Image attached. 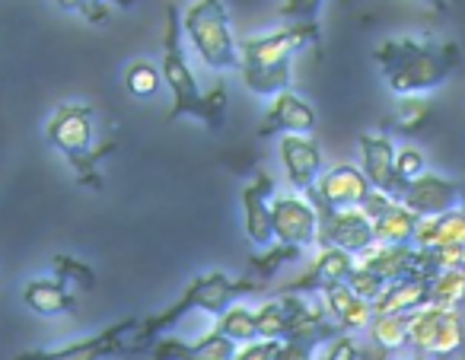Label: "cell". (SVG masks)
Returning <instances> with one entry per match:
<instances>
[{
    "label": "cell",
    "instance_id": "cb8c5ba5",
    "mask_svg": "<svg viewBox=\"0 0 465 360\" xmlns=\"http://www.w3.org/2000/svg\"><path fill=\"white\" fill-rule=\"evenodd\" d=\"M443 313H446L443 306H424L418 313H411V338H408V347L418 357H430L433 354V341H437Z\"/></svg>",
    "mask_w": 465,
    "mask_h": 360
},
{
    "label": "cell",
    "instance_id": "3957f363",
    "mask_svg": "<svg viewBox=\"0 0 465 360\" xmlns=\"http://www.w3.org/2000/svg\"><path fill=\"white\" fill-rule=\"evenodd\" d=\"M160 74L163 84L173 93V112L169 122L175 118H198L201 125H207V131H220L226 122V103L230 93L226 86H213L211 93L198 90V80L188 65L185 52H182V20L175 14V7H166V33H163V58H160Z\"/></svg>",
    "mask_w": 465,
    "mask_h": 360
},
{
    "label": "cell",
    "instance_id": "d6986e66",
    "mask_svg": "<svg viewBox=\"0 0 465 360\" xmlns=\"http://www.w3.org/2000/svg\"><path fill=\"white\" fill-rule=\"evenodd\" d=\"M325 300V313L335 322L341 332L354 335V332H367L370 322H373V303H367L363 296H357L348 284H335V287L322 290Z\"/></svg>",
    "mask_w": 465,
    "mask_h": 360
},
{
    "label": "cell",
    "instance_id": "ab89813d",
    "mask_svg": "<svg viewBox=\"0 0 465 360\" xmlns=\"http://www.w3.org/2000/svg\"><path fill=\"white\" fill-rule=\"evenodd\" d=\"M414 360H427V357H414Z\"/></svg>",
    "mask_w": 465,
    "mask_h": 360
},
{
    "label": "cell",
    "instance_id": "ac0fdd59",
    "mask_svg": "<svg viewBox=\"0 0 465 360\" xmlns=\"http://www.w3.org/2000/svg\"><path fill=\"white\" fill-rule=\"evenodd\" d=\"M316 131V109L297 93H281L272 99L265 118L259 125V137L272 135H312Z\"/></svg>",
    "mask_w": 465,
    "mask_h": 360
},
{
    "label": "cell",
    "instance_id": "7402d4cb",
    "mask_svg": "<svg viewBox=\"0 0 465 360\" xmlns=\"http://www.w3.org/2000/svg\"><path fill=\"white\" fill-rule=\"evenodd\" d=\"M418 226H420V217L414 211H408L401 201H395L389 211H382L380 217L373 220L376 243H386V245H414Z\"/></svg>",
    "mask_w": 465,
    "mask_h": 360
},
{
    "label": "cell",
    "instance_id": "d4e9b609",
    "mask_svg": "<svg viewBox=\"0 0 465 360\" xmlns=\"http://www.w3.org/2000/svg\"><path fill=\"white\" fill-rule=\"evenodd\" d=\"M465 303V268H446L430 277V306L459 309Z\"/></svg>",
    "mask_w": 465,
    "mask_h": 360
},
{
    "label": "cell",
    "instance_id": "484cf974",
    "mask_svg": "<svg viewBox=\"0 0 465 360\" xmlns=\"http://www.w3.org/2000/svg\"><path fill=\"white\" fill-rule=\"evenodd\" d=\"M217 332H223L236 345H252L259 341V328H255V309L232 303L223 315H217Z\"/></svg>",
    "mask_w": 465,
    "mask_h": 360
},
{
    "label": "cell",
    "instance_id": "f35d334b",
    "mask_svg": "<svg viewBox=\"0 0 465 360\" xmlns=\"http://www.w3.org/2000/svg\"><path fill=\"white\" fill-rule=\"evenodd\" d=\"M459 357H462V360H465V351H462V354H459Z\"/></svg>",
    "mask_w": 465,
    "mask_h": 360
},
{
    "label": "cell",
    "instance_id": "2e32d148",
    "mask_svg": "<svg viewBox=\"0 0 465 360\" xmlns=\"http://www.w3.org/2000/svg\"><path fill=\"white\" fill-rule=\"evenodd\" d=\"M278 195V185L268 173H259L242 188V217H246V236L255 249H268L274 243L272 230V201Z\"/></svg>",
    "mask_w": 465,
    "mask_h": 360
},
{
    "label": "cell",
    "instance_id": "30bf717a",
    "mask_svg": "<svg viewBox=\"0 0 465 360\" xmlns=\"http://www.w3.org/2000/svg\"><path fill=\"white\" fill-rule=\"evenodd\" d=\"M319 245H335L354 258L363 255L370 245H376L373 220L361 207H348V211L319 207Z\"/></svg>",
    "mask_w": 465,
    "mask_h": 360
},
{
    "label": "cell",
    "instance_id": "d590c367",
    "mask_svg": "<svg viewBox=\"0 0 465 360\" xmlns=\"http://www.w3.org/2000/svg\"><path fill=\"white\" fill-rule=\"evenodd\" d=\"M61 7H74V10H84V14H90L93 20H103L105 16V10L99 7L103 0H58Z\"/></svg>",
    "mask_w": 465,
    "mask_h": 360
},
{
    "label": "cell",
    "instance_id": "603a6c76",
    "mask_svg": "<svg viewBox=\"0 0 465 360\" xmlns=\"http://www.w3.org/2000/svg\"><path fill=\"white\" fill-rule=\"evenodd\" d=\"M367 332L380 351L395 354L401 347H408V338H411V313H376Z\"/></svg>",
    "mask_w": 465,
    "mask_h": 360
},
{
    "label": "cell",
    "instance_id": "7a4b0ae2",
    "mask_svg": "<svg viewBox=\"0 0 465 360\" xmlns=\"http://www.w3.org/2000/svg\"><path fill=\"white\" fill-rule=\"evenodd\" d=\"M376 65L386 86L395 96H424L443 86L459 67L456 42H418V39H389L376 48Z\"/></svg>",
    "mask_w": 465,
    "mask_h": 360
},
{
    "label": "cell",
    "instance_id": "e0dca14e",
    "mask_svg": "<svg viewBox=\"0 0 465 360\" xmlns=\"http://www.w3.org/2000/svg\"><path fill=\"white\" fill-rule=\"evenodd\" d=\"M240 351L236 341H230L223 332H207L198 341H179V338H156L150 345V360H232Z\"/></svg>",
    "mask_w": 465,
    "mask_h": 360
},
{
    "label": "cell",
    "instance_id": "f1b7e54d",
    "mask_svg": "<svg viewBox=\"0 0 465 360\" xmlns=\"http://www.w3.org/2000/svg\"><path fill=\"white\" fill-rule=\"evenodd\" d=\"M325 0H284L281 4V20L297 23V26H319V10Z\"/></svg>",
    "mask_w": 465,
    "mask_h": 360
},
{
    "label": "cell",
    "instance_id": "9a60e30c",
    "mask_svg": "<svg viewBox=\"0 0 465 360\" xmlns=\"http://www.w3.org/2000/svg\"><path fill=\"white\" fill-rule=\"evenodd\" d=\"M281 163H284L287 182H291L297 192L310 195L316 188L322 169V147L312 141L310 135H284L281 137Z\"/></svg>",
    "mask_w": 465,
    "mask_h": 360
},
{
    "label": "cell",
    "instance_id": "d6a6232c",
    "mask_svg": "<svg viewBox=\"0 0 465 360\" xmlns=\"http://www.w3.org/2000/svg\"><path fill=\"white\" fill-rule=\"evenodd\" d=\"M54 271H58V277L61 281H67V284H80L84 290H93L96 287V277H93V271L86 268V265H80L77 258H67V255H54Z\"/></svg>",
    "mask_w": 465,
    "mask_h": 360
},
{
    "label": "cell",
    "instance_id": "6da1fadb",
    "mask_svg": "<svg viewBox=\"0 0 465 360\" xmlns=\"http://www.w3.org/2000/svg\"><path fill=\"white\" fill-rule=\"evenodd\" d=\"M265 290V284L255 277H230L223 271H207L185 284L182 296L169 303L163 313L150 315L137 325L134 338H131V354H147L156 338L169 332L175 322H182L188 313H207V315H223L232 303H240L242 296H255Z\"/></svg>",
    "mask_w": 465,
    "mask_h": 360
},
{
    "label": "cell",
    "instance_id": "44dd1931",
    "mask_svg": "<svg viewBox=\"0 0 465 360\" xmlns=\"http://www.w3.org/2000/svg\"><path fill=\"white\" fill-rule=\"evenodd\" d=\"M424 306H430V277H401L386 284L373 313H418Z\"/></svg>",
    "mask_w": 465,
    "mask_h": 360
},
{
    "label": "cell",
    "instance_id": "7c38bea8",
    "mask_svg": "<svg viewBox=\"0 0 465 360\" xmlns=\"http://www.w3.org/2000/svg\"><path fill=\"white\" fill-rule=\"evenodd\" d=\"M399 201L408 211L418 214L420 220L440 217V214H450L465 205V185H459V182H452V179H443V175H437V173H424L414 182H408Z\"/></svg>",
    "mask_w": 465,
    "mask_h": 360
},
{
    "label": "cell",
    "instance_id": "277c9868",
    "mask_svg": "<svg viewBox=\"0 0 465 360\" xmlns=\"http://www.w3.org/2000/svg\"><path fill=\"white\" fill-rule=\"evenodd\" d=\"M182 33L188 35L201 65L211 71H232L240 67V48L232 39L230 10L223 0H192L182 14Z\"/></svg>",
    "mask_w": 465,
    "mask_h": 360
},
{
    "label": "cell",
    "instance_id": "4dcf8cb0",
    "mask_svg": "<svg viewBox=\"0 0 465 360\" xmlns=\"http://www.w3.org/2000/svg\"><path fill=\"white\" fill-rule=\"evenodd\" d=\"M424 122H427V105L420 103L418 96H405V99H401L399 115H395V128H399L401 135H414V131H418Z\"/></svg>",
    "mask_w": 465,
    "mask_h": 360
},
{
    "label": "cell",
    "instance_id": "83f0119b",
    "mask_svg": "<svg viewBox=\"0 0 465 360\" xmlns=\"http://www.w3.org/2000/svg\"><path fill=\"white\" fill-rule=\"evenodd\" d=\"M163 86V74L153 61H134V65L124 71V90L137 99H150L156 96Z\"/></svg>",
    "mask_w": 465,
    "mask_h": 360
},
{
    "label": "cell",
    "instance_id": "ffe728a7",
    "mask_svg": "<svg viewBox=\"0 0 465 360\" xmlns=\"http://www.w3.org/2000/svg\"><path fill=\"white\" fill-rule=\"evenodd\" d=\"M23 303L33 309L42 319H58V315H67L74 306H77V296L67 287V281L54 277H33V281L23 287Z\"/></svg>",
    "mask_w": 465,
    "mask_h": 360
},
{
    "label": "cell",
    "instance_id": "8fae6325",
    "mask_svg": "<svg viewBox=\"0 0 465 360\" xmlns=\"http://www.w3.org/2000/svg\"><path fill=\"white\" fill-rule=\"evenodd\" d=\"M373 185L363 175V169L341 163V166H331L319 175L316 188L310 192L312 205L316 207H329V211H348V207H361L370 198Z\"/></svg>",
    "mask_w": 465,
    "mask_h": 360
},
{
    "label": "cell",
    "instance_id": "4316f807",
    "mask_svg": "<svg viewBox=\"0 0 465 360\" xmlns=\"http://www.w3.org/2000/svg\"><path fill=\"white\" fill-rule=\"evenodd\" d=\"M465 351V325L459 309H446L443 322H440L437 341H433V354L430 357H456Z\"/></svg>",
    "mask_w": 465,
    "mask_h": 360
},
{
    "label": "cell",
    "instance_id": "ba28073f",
    "mask_svg": "<svg viewBox=\"0 0 465 360\" xmlns=\"http://www.w3.org/2000/svg\"><path fill=\"white\" fill-rule=\"evenodd\" d=\"M325 315L329 313L310 306L303 294H278L274 300L255 306V328H259V341H284L287 335L300 332Z\"/></svg>",
    "mask_w": 465,
    "mask_h": 360
},
{
    "label": "cell",
    "instance_id": "9c48e42d",
    "mask_svg": "<svg viewBox=\"0 0 465 360\" xmlns=\"http://www.w3.org/2000/svg\"><path fill=\"white\" fill-rule=\"evenodd\" d=\"M272 230L281 245L310 249L319 243V207L310 195H274Z\"/></svg>",
    "mask_w": 465,
    "mask_h": 360
},
{
    "label": "cell",
    "instance_id": "f546056e",
    "mask_svg": "<svg viewBox=\"0 0 465 360\" xmlns=\"http://www.w3.org/2000/svg\"><path fill=\"white\" fill-rule=\"evenodd\" d=\"M348 287L354 290L357 296H363L367 303H376L382 290H386V281H382V277H376L373 271H367L363 265H357V268L351 271V277H348Z\"/></svg>",
    "mask_w": 465,
    "mask_h": 360
},
{
    "label": "cell",
    "instance_id": "8992f818",
    "mask_svg": "<svg viewBox=\"0 0 465 360\" xmlns=\"http://www.w3.org/2000/svg\"><path fill=\"white\" fill-rule=\"evenodd\" d=\"M137 319H122L103 332L90 335L84 341H74L64 347H42V351H23L14 360H109L118 354H131V338H134Z\"/></svg>",
    "mask_w": 465,
    "mask_h": 360
},
{
    "label": "cell",
    "instance_id": "4fadbf2b",
    "mask_svg": "<svg viewBox=\"0 0 465 360\" xmlns=\"http://www.w3.org/2000/svg\"><path fill=\"white\" fill-rule=\"evenodd\" d=\"M357 268V258L335 245H322L312 265L300 277L281 287V294H322V290L335 287V284H348L351 271Z\"/></svg>",
    "mask_w": 465,
    "mask_h": 360
},
{
    "label": "cell",
    "instance_id": "52a82bcc",
    "mask_svg": "<svg viewBox=\"0 0 465 360\" xmlns=\"http://www.w3.org/2000/svg\"><path fill=\"white\" fill-rule=\"evenodd\" d=\"M306 45H319V26H281L268 35H255L240 45V71L242 67H281L293 65V55Z\"/></svg>",
    "mask_w": 465,
    "mask_h": 360
},
{
    "label": "cell",
    "instance_id": "5bb4252c",
    "mask_svg": "<svg viewBox=\"0 0 465 360\" xmlns=\"http://www.w3.org/2000/svg\"><path fill=\"white\" fill-rule=\"evenodd\" d=\"M357 144H361V163H363L361 169L370 179V185H373L376 192L399 201L401 192H405V182L395 173V154H399L395 144L389 141L386 135H361Z\"/></svg>",
    "mask_w": 465,
    "mask_h": 360
},
{
    "label": "cell",
    "instance_id": "e575fe53",
    "mask_svg": "<svg viewBox=\"0 0 465 360\" xmlns=\"http://www.w3.org/2000/svg\"><path fill=\"white\" fill-rule=\"evenodd\" d=\"M278 354V341H252V345H242L232 360H274Z\"/></svg>",
    "mask_w": 465,
    "mask_h": 360
},
{
    "label": "cell",
    "instance_id": "5b68a950",
    "mask_svg": "<svg viewBox=\"0 0 465 360\" xmlns=\"http://www.w3.org/2000/svg\"><path fill=\"white\" fill-rule=\"evenodd\" d=\"M93 122L96 112L84 103H64L52 112L45 122V137L54 150L67 156L74 169L84 175L86 182H96L93 169H96V156H93Z\"/></svg>",
    "mask_w": 465,
    "mask_h": 360
},
{
    "label": "cell",
    "instance_id": "74e56055",
    "mask_svg": "<svg viewBox=\"0 0 465 360\" xmlns=\"http://www.w3.org/2000/svg\"><path fill=\"white\" fill-rule=\"evenodd\" d=\"M118 4H122V7H134L137 0H118Z\"/></svg>",
    "mask_w": 465,
    "mask_h": 360
},
{
    "label": "cell",
    "instance_id": "1f68e13d",
    "mask_svg": "<svg viewBox=\"0 0 465 360\" xmlns=\"http://www.w3.org/2000/svg\"><path fill=\"white\" fill-rule=\"evenodd\" d=\"M395 173H399V179L405 182H414L418 175L427 173V160L424 154H420L418 147H401L399 154H395Z\"/></svg>",
    "mask_w": 465,
    "mask_h": 360
},
{
    "label": "cell",
    "instance_id": "8d00e7d4",
    "mask_svg": "<svg viewBox=\"0 0 465 360\" xmlns=\"http://www.w3.org/2000/svg\"><path fill=\"white\" fill-rule=\"evenodd\" d=\"M424 4H430L437 14H446V10H450V0H424Z\"/></svg>",
    "mask_w": 465,
    "mask_h": 360
},
{
    "label": "cell",
    "instance_id": "836d02e7",
    "mask_svg": "<svg viewBox=\"0 0 465 360\" xmlns=\"http://www.w3.org/2000/svg\"><path fill=\"white\" fill-rule=\"evenodd\" d=\"M361 357H363V354H361V347H357L354 335L341 332V335H335V338L329 341V351H325L322 360H361Z\"/></svg>",
    "mask_w": 465,
    "mask_h": 360
}]
</instances>
